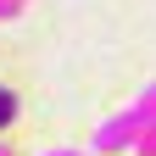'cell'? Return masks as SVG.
Returning <instances> with one entry per match:
<instances>
[{
    "mask_svg": "<svg viewBox=\"0 0 156 156\" xmlns=\"http://www.w3.org/2000/svg\"><path fill=\"white\" fill-rule=\"evenodd\" d=\"M140 134H145V128H140V117L123 112V117H106V123L95 128V140H89V145H95V156H117V151H128L134 140H140Z\"/></svg>",
    "mask_w": 156,
    "mask_h": 156,
    "instance_id": "obj_1",
    "label": "cell"
},
{
    "mask_svg": "<svg viewBox=\"0 0 156 156\" xmlns=\"http://www.w3.org/2000/svg\"><path fill=\"white\" fill-rule=\"evenodd\" d=\"M128 112L140 117V128H156V84H145V95H140V101H134Z\"/></svg>",
    "mask_w": 156,
    "mask_h": 156,
    "instance_id": "obj_2",
    "label": "cell"
},
{
    "mask_svg": "<svg viewBox=\"0 0 156 156\" xmlns=\"http://www.w3.org/2000/svg\"><path fill=\"white\" fill-rule=\"evenodd\" d=\"M11 117H17V95H11L6 84H0V128H6V123H11Z\"/></svg>",
    "mask_w": 156,
    "mask_h": 156,
    "instance_id": "obj_3",
    "label": "cell"
},
{
    "mask_svg": "<svg viewBox=\"0 0 156 156\" xmlns=\"http://www.w3.org/2000/svg\"><path fill=\"white\" fill-rule=\"evenodd\" d=\"M45 156H84V151H45Z\"/></svg>",
    "mask_w": 156,
    "mask_h": 156,
    "instance_id": "obj_4",
    "label": "cell"
},
{
    "mask_svg": "<svg viewBox=\"0 0 156 156\" xmlns=\"http://www.w3.org/2000/svg\"><path fill=\"white\" fill-rule=\"evenodd\" d=\"M0 156H11V151H6V145H0Z\"/></svg>",
    "mask_w": 156,
    "mask_h": 156,
    "instance_id": "obj_5",
    "label": "cell"
}]
</instances>
